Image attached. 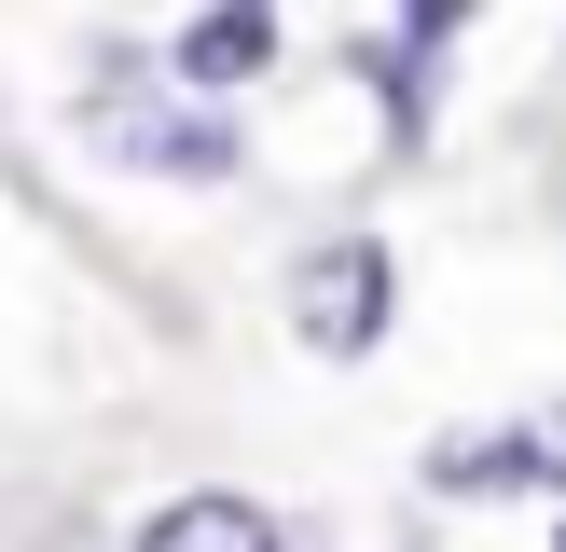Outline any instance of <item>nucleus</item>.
<instances>
[{
    "mask_svg": "<svg viewBox=\"0 0 566 552\" xmlns=\"http://www.w3.org/2000/svg\"><path fill=\"white\" fill-rule=\"evenodd\" d=\"M263 55H276V14H263V0H208V14H180V28H166V70H180V83H208V97H221V83H249Z\"/></svg>",
    "mask_w": 566,
    "mask_h": 552,
    "instance_id": "7ed1b4c3",
    "label": "nucleus"
},
{
    "mask_svg": "<svg viewBox=\"0 0 566 552\" xmlns=\"http://www.w3.org/2000/svg\"><path fill=\"white\" fill-rule=\"evenodd\" d=\"M138 552H276V511L235 497V484H193V497H166V511L138 524Z\"/></svg>",
    "mask_w": 566,
    "mask_h": 552,
    "instance_id": "20e7f679",
    "label": "nucleus"
},
{
    "mask_svg": "<svg viewBox=\"0 0 566 552\" xmlns=\"http://www.w3.org/2000/svg\"><path fill=\"white\" fill-rule=\"evenodd\" d=\"M442 42H457V14H401L387 42H359V70L387 83V110H401V138L429 125V70H442Z\"/></svg>",
    "mask_w": 566,
    "mask_h": 552,
    "instance_id": "39448f33",
    "label": "nucleus"
},
{
    "mask_svg": "<svg viewBox=\"0 0 566 552\" xmlns=\"http://www.w3.org/2000/svg\"><path fill=\"white\" fill-rule=\"evenodd\" d=\"M387 304H401V263H387L374 235H332V248L291 263V331L318 359H374L387 346Z\"/></svg>",
    "mask_w": 566,
    "mask_h": 552,
    "instance_id": "f257e3e1",
    "label": "nucleus"
},
{
    "mask_svg": "<svg viewBox=\"0 0 566 552\" xmlns=\"http://www.w3.org/2000/svg\"><path fill=\"white\" fill-rule=\"evenodd\" d=\"M429 484H442V497H525V484H566V414H525V428H457V442H429Z\"/></svg>",
    "mask_w": 566,
    "mask_h": 552,
    "instance_id": "f03ea898",
    "label": "nucleus"
},
{
    "mask_svg": "<svg viewBox=\"0 0 566 552\" xmlns=\"http://www.w3.org/2000/svg\"><path fill=\"white\" fill-rule=\"evenodd\" d=\"M553 552H566V539H553Z\"/></svg>",
    "mask_w": 566,
    "mask_h": 552,
    "instance_id": "0eeeda50",
    "label": "nucleus"
},
{
    "mask_svg": "<svg viewBox=\"0 0 566 552\" xmlns=\"http://www.w3.org/2000/svg\"><path fill=\"white\" fill-rule=\"evenodd\" d=\"M125 152L166 166V180H221V166H235V138H221L208 110H125Z\"/></svg>",
    "mask_w": 566,
    "mask_h": 552,
    "instance_id": "423d86ee",
    "label": "nucleus"
}]
</instances>
